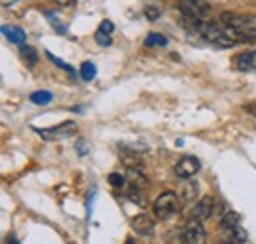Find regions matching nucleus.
<instances>
[{
	"instance_id": "obj_1",
	"label": "nucleus",
	"mask_w": 256,
	"mask_h": 244,
	"mask_svg": "<svg viewBox=\"0 0 256 244\" xmlns=\"http://www.w3.org/2000/svg\"><path fill=\"white\" fill-rule=\"evenodd\" d=\"M197 34L203 36L209 44H213L217 48H232L240 42L236 30H232L228 26H217V24H211V22H199Z\"/></svg>"
},
{
	"instance_id": "obj_2",
	"label": "nucleus",
	"mask_w": 256,
	"mask_h": 244,
	"mask_svg": "<svg viewBox=\"0 0 256 244\" xmlns=\"http://www.w3.org/2000/svg\"><path fill=\"white\" fill-rule=\"evenodd\" d=\"M178 10L186 18L199 20V22H205L213 12V8L207 0H178Z\"/></svg>"
},
{
	"instance_id": "obj_3",
	"label": "nucleus",
	"mask_w": 256,
	"mask_h": 244,
	"mask_svg": "<svg viewBox=\"0 0 256 244\" xmlns=\"http://www.w3.org/2000/svg\"><path fill=\"white\" fill-rule=\"evenodd\" d=\"M178 211H180V199L172 191L162 193L160 197L154 201V214L158 218H162V220H168L170 216H174Z\"/></svg>"
},
{
	"instance_id": "obj_4",
	"label": "nucleus",
	"mask_w": 256,
	"mask_h": 244,
	"mask_svg": "<svg viewBox=\"0 0 256 244\" xmlns=\"http://www.w3.org/2000/svg\"><path fill=\"white\" fill-rule=\"evenodd\" d=\"M221 22L224 26L236 30L238 38H242L244 34L256 30V20L252 16H238V14H230V12H223L221 14Z\"/></svg>"
},
{
	"instance_id": "obj_5",
	"label": "nucleus",
	"mask_w": 256,
	"mask_h": 244,
	"mask_svg": "<svg viewBox=\"0 0 256 244\" xmlns=\"http://www.w3.org/2000/svg\"><path fill=\"white\" fill-rule=\"evenodd\" d=\"M77 130V124L75 122H64L60 126H54V128H46V130H40V128H34V132L38 136H42L44 140L48 142H56V140H62V138H69L71 134H75Z\"/></svg>"
},
{
	"instance_id": "obj_6",
	"label": "nucleus",
	"mask_w": 256,
	"mask_h": 244,
	"mask_svg": "<svg viewBox=\"0 0 256 244\" xmlns=\"http://www.w3.org/2000/svg\"><path fill=\"white\" fill-rule=\"evenodd\" d=\"M184 240L186 244H207V232L201 224V220L190 218L184 228Z\"/></svg>"
},
{
	"instance_id": "obj_7",
	"label": "nucleus",
	"mask_w": 256,
	"mask_h": 244,
	"mask_svg": "<svg viewBox=\"0 0 256 244\" xmlns=\"http://www.w3.org/2000/svg\"><path fill=\"white\" fill-rule=\"evenodd\" d=\"M199 170H201V164H199V160H197L195 156H184V158L176 164V168H174L176 176L182 178V180H190V178H193Z\"/></svg>"
},
{
	"instance_id": "obj_8",
	"label": "nucleus",
	"mask_w": 256,
	"mask_h": 244,
	"mask_svg": "<svg viewBox=\"0 0 256 244\" xmlns=\"http://www.w3.org/2000/svg\"><path fill=\"white\" fill-rule=\"evenodd\" d=\"M215 211H217V207H215V199L213 197H203L195 207H193L192 211V218H197V220H207L209 216H213L215 214Z\"/></svg>"
},
{
	"instance_id": "obj_9",
	"label": "nucleus",
	"mask_w": 256,
	"mask_h": 244,
	"mask_svg": "<svg viewBox=\"0 0 256 244\" xmlns=\"http://www.w3.org/2000/svg\"><path fill=\"white\" fill-rule=\"evenodd\" d=\"M130 226H132V230L136 232V234H140V236H150L152 232H154V220H152V216H148V214H136L132 220H130Z\"/></svg>"
},
{
	"instance_id": "obj_10",
	"label": "nucleus",
	"mask_w": 256,
	"mask_h": 244,
	"mask_svg": "<svg viewBox=\"0 0 256 244\" xmlns=\"http://www.w3.org/2000/svg\"><path fill=\"white\" fill-rule=\"evenodd\" d=\"M232 63L238 71H256V52H240Z\"/></svg>"
},
{
	"instance_id": "obj_11",
	"label": "nucleus",
	"mask_w": 256,
	"mask_h": 244,
	"mask_svg": "<svg viewBox=\"0 0 256 244\" xmlns=\"http://www.w3.org/2000/svg\"><path fill=\"white\" fill-rule=\"evenodd\" d=\"M223 236H224L223 240H228V242L232 244H244L246 238H248V232L240 224H236L232 228H223Z\"/></svg>"
},
{
	"instance_id": "obj_12",
	"label": "nucleus",
	"mask_w": 256,
	"mask_h": 244,
	"mask_svg": "<svg viewBox=\"0 0 256 244\" xmlns=\"http://www.w3.org/2000/svg\"><path fill=\"white\" fill-rule=\"evenodd\" d=\"M2 32H4V36H6L12 44H16V46H24V44H26V32L22 30V28L2 26Z\"/></svg>"
},
{
	"instance_id": "obj_13",
	"label": "nucleus",
	"mask_w": 256,
	"mask_h": 244,
	"mask_svg": "<svg viewBox=\"0 0 256 244\" xmlns=\"http://www.w3.org/2000/svg\"><path fill=\"white\" fill-rule=\"evenodd\" d=\"M126 180H128V185H134V187H140V189H146L148 187V180L140 174V170H128Z\"/></svg>"
},
{
	"instance_id": "obj_14",
	"label": "nucleus",
	"mask_w": 256,
	"mask_h": 244,
	"mask_svg": "<svg viewBox=\"0 0 256 244\" xmlns=\"http://www.w3.org/2000/svg\"><path fill=\"white\" fill-rule=\"evenodd\" d=\"M20 56H22V60L28 63V67H34L38 63V52L32 46H26V44L20 46Z\"/></svg>"
},
{
	"instance_id": "obj_15",
	"label": "nucleus",
	"mask_w": 256,
	"mask_h": 244,
	"mask_svg": "<svg viewBox=\"0 0 256 244\" xmlns=\"http://www.w3.org/2000/svg\"><path fill=\"white\" fill-rule=\"evenodd\" d=\"M30 100H32L34 104H50L52 100H54V94L50 91H36L30 94Z\"/></svg>"
},
{
	"instance_id": "obj_16",
	"label": "nucleus",
	"mask_w": 256,
	"mask_h": 244,
	"mask_svg": "<svg viewBox=\"0 0 256 244\" xmlns=\"http://www.w3.org/2000/svg\"><path fill=\"white\" fill-rule=\"evenodd\" d=\"M144 44L148 48H164V46H168V38H164L162 34H148Z\"/></svg>"
},
{
	"instance_id": "obj_17",
	"label": "nucleus",
	"mask_w": 256,
	"mask_h": 244,
	"mask_svg": "<svg viewBox=\"0 0 256 244\" xmlns=\"http://www.w3.org/2000/svg\"><path fill=\"white\" fill-rule=\"evenodd\" d=\"M236 224H240V214L234 213V211L224 213V216L221 218V228H232Z\"/></svg>"
},
{
	"instance_id": "obj_18",
	"label": "nucleus",
	"mask_w": 256,
	"mask_h": 244,
	"mask_svg": "<svg viewBox=\"0 0 256 244\" xmlns=\"http://www.w3.org/2000/svg\"><path fill=\"white\" fill-rule=\"evenodd\" d=\"M81 77H83L85 81H93V79L96 77L95 63H91V61H85V63L81 65Z\"/></svg>"
},
{
	"instance_id": "obj_19",
	"label": "nucleus",
	"mask_w": 256,
	"mask_h": 244,
	"mask_svg": "<svg viewBox=\"0 0 256 244\" xmlns=\"http://www.w3.org/2000/svg\"><path fill=\"white\" fill-rule=\"evenodd\" d=\"M46 56H48V60L52 61V63H54V65H56V67H60V69H64V71H67V73H69V75H73V77H75V69H73V67H71V65H67V63H65L64 60H60V58H56V56H54V54H52V52H48V54H46Z\"/></svg>"
},
{
	"instance_id": "obj_20",
	"label": "nucleus",
	"mask_w": 256,
	"mask_h": 244,
	"mask_svg": "<svg viewBox=\"0 0 256 244\" xmlns=\"http://www.w3.org/2000/svg\"><path fill=\"white\" fill-rule=\"evenodd\" d=\"M44 14H46V18L50 20V24H52V26H54L56 30L60 32V34H64V36H65V34H67V26H65V24H62V22H60V18H56V14H54V12H50V10H46Z\"/></svg>"
},
{
	"instance_id": "obj_21",
	"label": "nucleus",
	"mask_w": 256,
	"mask_h": 244,
	"mask_svg": "<svg viewBox=\"0 0 256 244\" xmlns=\"http://www.w3.org/2000/svg\"><path fill=\"white\" fill-rule=\"evenodd\" d=\"M108 183L114 187V189H122L124 187V183H126V180H124V176H120V174H110L108 176Z\"/></svg>"
},
{
	"instance_id": "obj_22",
	"label": "nucleus",
	"mask_w": 256,
	"mask_h": 244,
	"mask_svg": "<svg viewBox=\"0 0 256 244\" xmlns=\"http://www.w3.org/2000/svg\"><path fill=\"white\" fill-rule=\"evenodd\" d=\"M144 16H146L148 20L156 22V20L160 18V10H158L156 6H146V8H144Z\"/></svg>"
},
{
	"instance_id": "obj_23",
	"label": "nucleus",
	"mask_w": 256,
	"mask_h": 244,
	"mask_svg": "<svg viewBox=\"0 0 256 244\" xmlns=\"http://www.w3.org/2000/svg\"><path fill=\"white\" fill-rule=\"evenodd\" d=\"M95 40H96V44H98V46H110V44H112L110 36H108V34H104V32H100V30H96Z\"/></svg>"
},
{
	"instance_id": "obj_24",
	"label": "nucleus",
	"mask_w": 256,
	"mask_h": 244,
	"mask_svg": "<svg viewBox=\"0 0 256 244\" xmlns=\"http://www.w3.org/2000/svg\"><path fill=\"white\" fill-rule=\"evenodd\" d=\"M98 30L104 32V34H108V36H110V34H112V30H114V26H112V22H110V20H104V22L98 26Z\"/></svg>"
},
{
	"instance_id": "obj_25",
	"label": "nucleus",
	"mask_w": 256,
	"mask_h": 244,
	"mask_svg": "<svg viewBox=\"0 0 256 244\" xmlns=\"http://www.w3.org/2000/svg\"><path fill=\"white\" fill-rule=\"evenodd\" d=\"M58 6H62V8H67V6H73L77 0H54Z\"/></svg>"
},
{
	"instance_id": "obj_26",
	"label": "nucleus",
	"mask_w": 256,
	"mask_h": 244,
	"mask_svg": "<svg viewBox=\"0 0 256 244\" xmlns=\"http://www.w3.org/2000/svg\"><path fill=\"white\" fill-rule=\"evenodd\" d=\"M246 110H248L250 114H254V116H256V102H252V104H248V106H246Z\"/></svg>"
},
{
	"instance_id": "obj_27",
	"label": "nucleus",
	"mask_w": 256,
	"mask_h": 244,
	"mask_svg": "<svg viewBox=\"0 0 256 244\" xmlns=\"http://www.w3.org/2000/svg\"><path fill=\"white\" fill-rule=\"evenodd\" d=\"M6 244H20V242L16 240V236H12V234H10V236L6 238Z\"/></svg>"
},
{
	"instance_id": "obj_28",
	"label": "nucleus",
	"mask_w": 256,
	"mask_h": 244,
	"mask_svg": "<svg viewBox=\"0 0 256 244\" xmlns=\"http://www.w3.org/2000/svg\"><path fill=\"white\" fill-rule=\"evenodd\" d=\"M77 150H79L81 154H85V144H83V140H81V142H77Z\"/></svg>"
},
{
	"instance_id": "obj_29",
	"label": "nucleus",
	"mask_w": 256,
	"mask_h": 244,
	"mask_svg": "<svg viewBox=\"0 0 256 244\" xmlns=\"http://www.w3.org/2000/svg\"><path fill=\"white\" fill-rule=\"evenodd\" d=\"M217 244H232V242H228V240H219Z\"/></svg>"
}]
</instances>
